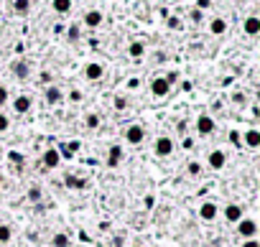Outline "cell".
<instances>
[{"label":"cell","instance_id":"603a6c76","mask_svg":"<svg viewBox=\"0 0 260 247\" xmlns=\"http://www.w3.org/2000/svg\"><path fill=\"white\" fill-rule=\"evenodd\" d=\"M10 237H13L10 227L8 224H0V242H10Z\"/></svg>","mask_w":260,"mask_h":247},{"label":"cell","instance_id":"e575fe53","mask_svg":"<svg viewBox=\"0 0 260 247\" xmlns=\"http://www.w3.org/2000/svg\"><path fill=\"white\" fill-rule=\"evenodd\" d=\"M196 8H199V10H204V8H209V0H196Z\"/></svg>","mask_w":260,"mask_h":247},{"label":"cell","instance_id":"60d3db41","mask_svg":"<svg viewBox=\"0 0 260 247\" xmlns=\"http://www.w3.org/2000/svg\"><path fill=\"white\" fill-rule=\"evenodd\" d=\"M135 247H141V245H135Z\"/></svg>","mask_w":260,"mask_h":247},{"label":"cell","instance_id":"6da1fadb","mask_svg":"<svg viewBox=\"0 0 260 247\" xmlns=\"http://www.w3.org/2000/svg\"><path fill=\"white\" fill-rule=\"evenodd\" d=\"M237 235L245 237V240H250L258 235V222L255 219H240L237 222Z\"/></svg>","mask_w":260,"mask_h":247},{"label":"cell","instance_id":"f35d334b","mask_svg":"<svg viewBox=\"0 0 260 247\" xmlns=\"http://www.w3.org/2000/svg\"><path fill=\"white\" fill-rule=\"evenodd\" d=\"M0 158H3V151H0Z\"/></svg>","mask_w":260,"mask_h":247},{"label":"cell","instance_id":"484cf974","mask_svg":"<svg viewBox=\"0 0 260 247\" xmlns=\"http://www.w3.org/2000/svg\"><path fill=\"white\" fill-rule=\"evenodd\" d=\"M189 173H191V176H199V173H202V166H199L196 161H191L189 163Z\"/></svg>","mask_w":260,"mask_h":247},{"label":"cell","instance_id":"ba28073f","mask_svg":"<svg viewBox=\"0 0 260 247\" xmlns=\"http://www.w3.org/2000/svg\"><path fill=\"white\" fill-rule=\"evenodd\" d=\"M224 161H227L224 151H212V153H209V166H212L214 171H220V168L224 166Z\"/></svg>","mask_w":260,"mask_h":247},{"label":"cell","instance_id":"83f0119b","mask_svg":"<svg viewBox=\"0 0 260 247\" xmlns=\"http://www.w3.org/2000/svg\"><path fill=\"white\" fill-rule=\"evenodd\" d=\"M8 125H10V120L5 118L3 112H0V133H5V130H8Z\"/></svg>","mask_w":260,"mask_h":247},{"label":"cell","instance_id":"44dd1931","mask_svg":"<svg viewBox=\"0 0 260 247\" xmlns=\"http://www.w3.org/2000/svg\"><path fill=\"white\" fill-rule=\"evenodd\" d=\"M51 5H54L56 13H69L72 10V0H54Z\"/></svg>","mask_w":260,"mask_h":247},{"label":"cell","instance_id":"d6986e66","mask_svg":"<svg viewBox=\"0 0 260 247\" xmlns=\"http://www.w3.org/2000/svg\"><path fill=\"white\" fill-rule=\"evenodd\" d=\"M128 54L133 56V59H141V56L146 54V46H143L141 41H133V43H130V49H128Z\"/></svg>","mask_w":260,"mask_h":247},{"label":"cell","instance_id":"ab89813d","mask_svg":"<svg viewBox=\"0 0 260 247\" xmlns=\"http://www.w3.org/2000/svg\"><path fill=\"white\" fill-rule=\"evenodd\" d=\"M0 186H3V179H0Z\"/></svg>","mask_w":260,"mask_h":247},{"label":"cell","instance_id":"30bf717a","mask_svg":"<svg viewBox=\"0 0 260 247\" xmlns=\"http://www.w3.org/2000/svg\"><path fill=\"white\" fill-rule=\"evenodd\" d=\"M245 33H248V36H258L260 33V18L258 16H250L248 21H245Z\"/></svg>","mask_w":260,"mask_h":247},{"label":"cell","instance_id":"7402d4cb","mask_svg":"<svg viewBox=\"0 0 260 247\" xmlns=\"http://www.w3.org/2000/svg\"><path fill=\"white\" fill-rule=\"evenodd\" d=\"M84 120H87L84 125H87L89 130H95V127H100V115H95V112H92V115H87V118H84Z\"/></svg>","mask_w":260,"mask_h":247},{"label":"cell","instance_id":"74e56055","mask_svg":"<svg viewBox=\"0 0 260 247\" xmlns=\"http://www.w3.org/2000/svg\"><path fill=\"white\" fill-rule=\"evenodd\" d=\"M229 140H232V143H235V145H240V135H237V133H235V130H232V133H229Z\"/></svg>","mask_w":260,"mask_h":247},{"label":"cell","instance_id":"4dcf8cb0","mask_svg":"<svg viewBox=\"0 0 260 247\" xmlns=\"http://www.w3.org/2000/svg\"><path fill=\"white\" fill-rule=\"evenodd\" d=\"M5 102H8V90L0 84V105H5Z\"/></svg>","mask_w":260,"mask_h":247},{"label":"cell","instance_id":"9a60e30c","mask_svg":"<svg viewBox=\"0 0 260 247\" xmlns=\"http://www.w3.org/2000/svg\"><path fill=\"white\" fill-rule=\"evenodd\" d=\"M245 145H248V148H260V133L258 130H248V133H245Z\"/></svg>","mask_w":260,"mask_h":247},{"label":"cell","instance_id":"f546056e","mask_svg":"<svg viewBox=\"0 0 260 247\" xmlns=\"http://www.w3.org/2000/svg\"><path fill=\"white\" fill-rule=\"evenodd\" d=\"M8 158H10V161H13V163H18V166L23 163V155H21V153H15V151H13V153H10Z\"/></svg>","mask_w":260,"mask_h":247},{"label":"cell","instance_id":"7c38bea8","mask_svg":"<svg viewBox=\"0 0 260 247\" xmlns=\"http://www.w3.org/2000/svg\"><path fill=\"white\" fill-rule=\"evenodd\" d=\"M13 110H15V112H18V115L28 112V110H31V97H26V94H21V97H15V102H13Z\"/></svg>","mask_w":260,"mask_h":247},{"label":"cell","instance_id":"9c48e42d","mask_svg":"<svg viewBox=\"0 0 260 247\" xmlns=\"http://www.w3.org/2000/svg\"><path fill=\"white\" fill-rule=\"evenodd\" d=\"M224 219H227V222H240V219H242V207H240V204H229V207L224 209Z\"/></svg>","mask_w":260,"mask_h":247},{"label":"cell","instance_id":"2e32d148","mask_svg":"<svg viewBox=\"0 0 260 247\" xmlns=\"http://www.w3.org/2000/svg\"><path fill=\"white\" fill-rule=\"evenodd\" d=\"M120 161H122V151L117 148V145H112L110 153H107V166H112V168H115Z\"/></svg>","mask_w":260,"mask_h":247},{"label":"cell","instance_id":"52a82bcc","mask_svg":"<svg viewBox=\"0 0 260 247\" xmlns=\"http://www.w3.org/2000/svg\"><path fill=\"white\" fill-rule=\"evenodd\" d=\"M196 130L202 135H209V133H214V120L209 118V115H202V118L196 120Z\"/></svg>","mask_w":260,"mask_h":247},{"label":"cell","instance_id":"8d00e7d4","mask_svg":"<svg viewBox=\"0 0 260 247\" xmlns=\"http://www.w3.org/2000/svg\"><path fill=\"white\" fill-rule=\"evenodd\" d=\"M232 99H235V102H237V105H242V102H245V94H242V92H237V94H235Z\"/></svg>","mask_w":260,"mask_h":247},{"label":"cell","instance_id":"7a4b0ae2","mask_svg":"<svg viewBox=\"0 0 260 247\" xmlns=\"http://www.w3.org/2000/svg\"><path fill=\"white\" fill-rule=\"evenodd\" d=\"M143 138H146V130H143L141 125H130V127L125 130V140H128V143H133V145L143 143Z\"/></svg>","mask_w":260,"mask_h":247},{"label":"cell","instance_id":"d6a6232c","mask_svg":"<svg viewBox=\"0 0 260 247\" xmlns=\"http://www.w3.org/2000/svg\"><path fill=\"white\" fill-rule=\"evenodd\" d=\"M242 247H260V242H258L255 237H250V240H245V242H242Z\"/></svg>","mask_w":260,"mask_h":247},{"label":"cell","instance_id":"ac0fdd59","mask_svg":"<svg viewBox=\"0 0 260 247\" xmlns=\"http://www.w3.org/2000/svg\"><path fill=\"white\" fill-rule=\"evenodd\" d=\"M13 74L18 79H28V64L26 62H15L13 64Z\"/></svg>","mask_w":260,"mask_h":247},{"label":"cell","instance_id":"ffe728a7","mask_svg":"<svg viewBox=\"0 0 260 247\" xmlns=\"http://www.w3.org/2000/svg\"><path fill=\"white\" fill-rule=\"evenodd\" d=\"M31 8V0H13V10L18 13V16H26Z\"/></svg>","mask_w":260,"mask_h":247},{"label":"cell","instance_id":"5bb4252c","mask_svg":"<svg viewBox=\"0 0 260 247\" xmlns=\"http://www.w3.org/2000/svg\"><path fill=\"white\" fill-rule=\"evenodd\" d=\"M209 31H212L214 36H222V33L227 31V21H224V18H214V21L209 23Z\"/></svg>","mask_w":260,"mask_h":247},{"label":"cell","instance_id":"5b68a950","mask_svg":"<svg viewBox=\"0 0 260 247\" xmlns=\"http://www.w3.org/2000/svg\"><path fill=\"white\" fill-rule=\"evenodd\" d=\"M168 90H171V84H168L163 77H158V79H153V82H150V92L156 94V97H166Z\"/></svg>","mask_w":260,"mask_h":247},{"label":"cell","instance_id":"4fadbf2b","mask_svg":"<svg viewBox=\"0 0 260 247\" xmlns=\"http://www.w3.org/2000/svg\"><path fill=\"white\" fill-rule=\"evenodd\" d=\"M100 23H102V13L100 10H89L84 16V26H89V28H97Z\"/></svg>","mask_w":260,"mask_h":247},{"label":"cell","instance_id":"cb8c5ba5","mask_svg":"<svg viewBox=\"0 0 260 247\" xmlns=\"http://www.w3.org/2000/svg\"><path fill=\"white\" fill-rule=\"evenodd\" d=\"M54 247H69V237L67 235H54Z\"/></svg>","mask_w":260,"mask_h":247},{"label":"cell","instance_id":"1f68e13d","mask_svg":"<svg viewBox=\"0 0 260 247\" xmlns=\"http://www.w3.org/2000/svg\"><path fill=\"white\" fill-rule=\"evenodd\" d=\"M69 38H72V41L79 38V28H76V26H72V28H69Z\"/></svg>","mask_w":260,"mask_h":247},{"label":"cell","instance_id":"4316f807","mask_svg":"<svg viewBox=\"0 0 260 247\" xmlns=\"http://www.w3.org/2000/svg\"><path fill=\"white\" fill-rule=\"evenodd\" d=\"M128 107V99L125 97H115V110H125Z\"/></svg>","mask_w":260,"mask_h":247},{"label":"cell","instance_id":"d590c367","mask_svg":"<svg viewBox=\"0 0 260 247\" xmlns=\"http://www.w3.org/2000/svg\"><path fill=\"white\" fill-rule=\"evenodd\" d=\"M69 97H72V99H74V102H79V99H82V92H79V90H74V92H72V94H69Z\"/></svg>","mask_w":260,"mask_h":247},{"label":"cell","instance_id":"d4e9b609","mask_svg":"<svg viewBox=\"0 0 260 247\" xmlns=\"http://www.w3.org/2000/svg\"><path fill=\"white\" fill-rule=\"evenodd\" d=\"M67 186H69V188H84V181H82V179L69 176V179H67Z\"/></svg>","mask_w":260,"mask_h":247},{"label":"cell","instance_id":"8fae6325","mask_svg":"<svg viewBox=\"0 0 260 247\" xmlns=\"http://www.w3.org/2000/svg\"><path fill=\"white\" fill-rule=\"evenodd\" d=\"M43 166L46 168H56L59 166V151L56 148H49V151L43 153Z\"/></svg>","mask_w":260,"mask_h":247},{"label":"cell","instance_id":"f1b7e54d","mask_svg":"<svg viewBox=\"0 0 260 247\" xmlns=\"http://www.w3.org/2000/svg\"><path fill=\"white\" fill-rule=\"evenodd\" d=\"M202 18H204V16H202V10H199V8L191 10V21H194V23H202Z\"/></svg>","mask_w":260,"mask_h":247},{"label":"cell","instance_id":"277c9868","mask_svg":"<svg viewBox=\"0 0 260 247\" xmlns=\"http://www.w3.org/2000/svg\"><path fill=\"white\" fill-rule=\"evenodd\" d=\"M174 153V140L171 138H158L156 140V155L166 158V155H171Z\"/></svg>","mask_w":260,"mask_h":247},{"label":"cell","instance_id":"e0dca14e","mask_svg":"<svg viewBox=\"0 0 260 247\" xmlns=\"http://www.w3.org/2000/svg\"><path fill=\"white\" fill-rule=\"evenodd\" d=\"M61 90L59 87H49V90H46V102H51V105H56V102H61Z\"/></svg>","mask_w":260,"mask_h":247},{"label":"cell","instance_id":"8992f818","mask_svg":"<svg viewBox=\"0 0 260 247\" xmlns=\"http://www.w3.org/2000/svg\"><path fill=\"white\" fill-rule=\"evenodd\" d=\"M199 216H202L204 222H212L214 216H217V204H214V201H204V204L199 207Z\"/></svg>","mask_w":260,"mask_h":247},{"label":"cell","instance_id":"3957f363","mask_svg":"<svg viewBox=\"0 0 260 247\" xmlns=\"http://www.w3.org/2000/svg\"><path fill=\"white\" fill-rule=\"evenodd\" d=\"M102 74H105V69H102V64H97V62H92V64L84 66V77H87L89 82H100Z\"/></svg>","mask_w":260,"mask_h":247},{"label":"cell","instance_id":"836d02e7","mask_svg":"<svg viewBox=\"0 0 260 247\" xmlns=\"http://www.w3.org/2000/svg\"><path fill=\"white\" fill-rule=\"evenodd\" d=\"M168 28H174L176 31V28H181V21L179 18H168Z\"/></svg>","mask_w":260,"mask_h":247}]
</instances>
